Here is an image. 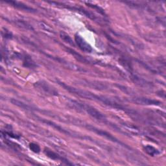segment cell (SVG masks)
<instances>
[{
    "label": "cell",
    "mask_w": 166,
    "mask_h": 166,
    "mask_svg": "<svg viewBox=\"0 0 166 166\" xmlns=\"http://www.w3.org/2000/svg\"><path fill=\"white\" fill-rule=\"evenodd\" d=\"M60 38L63 40V41L66 43H67L69 45H71L72 46H75V44L74 42H73V40L72 39V38L70 37V36L66 34V33L64 32H60Z\"/></svg>",
    "instance_id": "obj_6"
},
{
    "label": "cell",
    "mask_w": 166,
    "mask_h": 166,
    "mask_svg": "<svg viewBox=\"0 0 166 166\" xmlns=\"http://www.w3.org/2000/svg\"><path fill=\"white\" fill-rule=\"evenodd\" d=\"M44 152H45V154L46 155L48 156L49 158H51V159L53 160H61L62 158L58 155V154H56L55 153L53 152V151H51L49 149H46L45 151H44Z\"/></svg>",
    "instance_id": "obj_8"
},
{
    "label": "cell",
    "mask_w": 166,
    "mask_h": 166,
    "mask_svg": "<svg viewBox=\"0 0 166 166\" xmlns=\"http://www.w3.org/2000/svg\"><path fill=\"white\" fill-rule=\"evenodd\" d=\"M72 103L77 106V108L84 110V111H86L90 116L94 117L95 119L99 121H104L106 120V117L103 115L102 113L98 111V110H97L95 108L91 107V106L82 104V103H76L74 101H73Z\"/></svg>",
    "instance_id": "obj_1"
},
{
    "label": "cell",
    "mask_w": 166,
    "mask_h": 166,
    "mask_svg": "<svg viewBox=\"0 0 166 166\" xmlns=\"http://www.w3.org/2000/svg\"><path fill=\"white\" fill-rule=\"evenodd\" d=\"M75 41L76 42V44L77 46L79 47V48L81 50L84 51L85 53H91L93 49L91 47L90 44H88L85 40L83 38L79 35H75Z\"/></svg>",
    "instance_id": "obj_2"
},
{
    "label": "cell",
    "mask_w": 166,
    "mask_h": 166,
    "mask_svg": "<svg viewBox=\"0 0 166 166\" xmlns=\"http://www.w3.org/2000/svg\"><path fill=\"white\" fill-rule=\"evenodd\" d=\"M35 86L38 88V89L41 90L42 91L46 92L47 94H49L51 95H57L58 92L55 90L52 87H51L48 84L44 83L43 81L42 82H37L35 84Z\"/></svg>",
    "instance_id": "obj_3"
},
{
    "label": "cell",
    "mask_w": 166,
    "mask_h": 166,
    "mask_svg": "<svg viewBox=\"0 0 166 166\" xmlns=\"http://www.w3.org/2000/svg\"><path fill=\"white\" fill-rule=\"evenodd\" d=\"M143 150H144V151L147 154H149V156H156V155H158V154H160L159 151L156 149V148H154V147L149 145H146L143 147Z\"/></svg>",
    "instance_id": "obj_4"
},
{
    "label": "cell",
    "mask_w": 166,
    "mask_h": 166,
    "mask_svg": "<svg viewBox=\"0 0 166 166\" xmlns=\"http://www.w3.org/2000/svg\"><path fill=\"white\" fill-rule=\"evenodd\" d=\"M7 3H10V4L13 5V6H14L15 7L18 9H20L21 10H29V11H32V9L30 8L26 5L21 4L20 3H18V2H15V1H7Z\"/></svg>",
    "instance_id": "obj_7"
},
{
    "label": "cell",
    "mask_w": 166,
    "mask_h": 166,
    "mask_svg": "<svg viewBox=\"0 0 166 166\" xmlns=\"http://www.w3.org/2000/svg\"><path fill=\"white\" fill-rule=\"evenodd\" d=\"M29 149H30L32 152H34L35 153H40V147L38 144H36V143H29Z\"/></svg>",
    "instance_id": "obj_10"
},
{
    "label": "cell",
    "mask_w": 166,
    "mask_h": 166,
    "mask_svg": "<svg viewBox=\"0 0 166 166\" xmlns=\"http://www.w3.org/2000/svg\"><path fill=\"white\" fill-rule=\"evenodd\" d=\"M24 58H25V60H24V64L25 66H26V67H28V68H32L33 66H35L34 62L32 61L31 59L29 57L25 56L24 57Z\"/></svg>",
    "instance_id": "obj_9"
},
{
    "label": "cell",
    "mask_w": 166,
    "mask_h": 166,
    "mask_svg": "<svg viewBox=\"0 0 166 166\" xmlns=\"http://www.w3.org/2000/svg\"><path fill=\"white\" fill-rule=\"evenodd\" d=\"M136 103H140V104H144V105H157L156 103L159 104L160 102L153 99H145V98H139L137 99V101H136Z\"/></svg>",
    "instance_id": "obj_5"
}]
</instances>
